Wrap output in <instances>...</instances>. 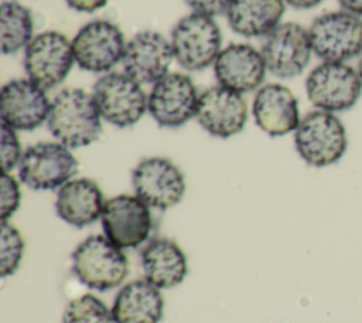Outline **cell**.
Segmentation results:
<instances>
[{
    "instance_id": "obj_1",
    "label": "cell",
    "mask_w": 362,
    "mask_h": 323,
    "mask_svg": "<svg viewBox=\"0 0 362 323\" xmlns=\"http://www.w3.org/2000/svg\"><path fill=\"white\" fill-rule=\"evenodd\" d=\"M47 126L57 142L78 149L99 139L102 116L90 94L79 88H66L51 101Z\"/></svg>"
},
{
    "instance_id": "obj_2",
    "label": "cell",
    "mask_w": 362,
    "mask_h": 323,
    "mask_svg": "<svg viewBox=\"0 0 362 323\" xmlns=\"http://www.w3.org/2000/svg\"><path fill=\"white\" fill-rule=\"evenodd\" d=\"M72 273L89 289L106 292L120 286L129 264L122 248L105 235H90L72 252Z\"/></svg>"
},
{
    "instance_id": "obj_3",
    "label": "cell",
    "mask_w": 362,
    "mask_h": 323,
    "mask_svg": "<svg viewBox=\"0 0 362 323\" xmlns=\"http://www.w3.org/2000/svg\"><path fill=\"white\" fill-rule=\"evenodd\" d=\"M294 146L308 166H331L346 152L348 137L345 126L332 112L311 110L301 118L294 130Z\"/></svg>"
},
{
    "instance_id": "obj_4",
    "label": "cell",
    "mask_w": 362,
    "mask_h": 323,
    "mask_svg": "<svg viewBox=\"0 0 362 323\" xmlns=\"http://www.w3.org/2000/svg\"><path fill=\"white\" fill-rule=\"evenodd\" d=\"M313 52L327 62H346L362 54V18L345 10L328 11L308 27Z\"/></svg>"
},
{
    "instance_id": "obj_5",
    "label": "cell",
    "mask_w": 362,
    "mask_h": 323,
    "mask_svg": "<svg viewBox=\"0 0 362 323\" xmlns=\"http://www.w3.org/2000/svg\"><path fill=\"white\" fill-rule=\"evenodd\" d=\"M171 47L177 62L188 71H201L215 62L222 34L214 17L191 13L182 17L171 31Z\"/></svg>"
},
{
    "instance_id": "obj_6",
    "label": "cell",
    "mask_w": 362,
    "mask_h": 323,
    "mask_svg": "<svg viewBox=\"0 0 362 323\" xmlns=\"http://www.w3.org/2000/svg\"><path fill=\"white\" fill-rule=\"evenodd\" d=\"M92 96L102 119L117 128L136 125L148 108L141 84L124 72H106L93 85Z\"/></svg>"
},
{
    "instance_id": "obj_7",
    "label": "cell",
    "mask_w": 362,
    "mask_h": 323,
    "mask_svg": "<svg viewBox=\"0 0 362 323\" xmlns=\"http://www.w3.org/2000/svg\"><path fill=\"white\" fill-rule=\"evenodd\" d=\"M20 180L33 190H57L72 180L79 163L59 142H38L27 147L18 163Z\"/></svg>"
},
{
    "instance_id": "obj_8",
    "label": "cell",
    "mask_w": 362,
    "mask_h": 323,
    "mask_svg": "<svg viewBox=\"0 0 362 323\" xmlns=\"http://www.w3.org/2000/svg\"><path fill=\"white\" fill-rule=\"evenodd\" d=\"M310 102L321 110L342 112L351 109L362 94V79L355 68L345 62H321L305 78Z\"/></svg>"
},
{
    "instance_id": "obj_9",
    "label": "cell",
    "mask_w": 362,
    "mask_h": 323,
    "mask_svg": "<svg viewBox=\"0 0 362 323\" xmlns=\"http://www.w3.org/2000/svg\"><path fill=\"white\" fill-rule=\"evenodd\" d=\"M74 62L72 40L59 31L40 33L24 48L25 74L44 89L59 85L71 72Z\"/></svg>"
},
{
    "instance_id": "obj_10",
    "label": "cell",
    "mask_w": 362,
    "mask_h": 323,
    "mask_svg": "<svg viewBox=\"0 0 362 323\" xmlns=\"http://www.w3.org/2000/svg\"><path fill=\"white\" fill-rule=\"evenodd\" d=\"M127 41L122 30L107 20H92L72 38L75 62L89 72H110L123 61Z\"/></svg>"
},
{
    "instance_id": "obj_11",
    "label": "cell",
    "mask_w": 362,
    "mask_h": 323,
    "mask_svg": "<svg viewBox=\"0 0 362 323\" xmlns=\"http://www.w3.org/2000/svg\"><path fill=\"white\" fill-rule=\"evenodd\" d=\"M313 54L308 30L298 23L279 24L264 37L262 55L266 68L277 78L290 79L303 74Z\"/></svg>"
},
{
    "instance_id": "obj_12",
    "label": "cell",
    "mask_w": 362,
    "mask_h": 323,
    "mask_svg": "<svg viewBox=\"0 0 362 323\" xmlns=\"http://www.w3.org/2000/svg\"><path fill=\"white\" fill-rule=\"evenodd\" d=\"M134 194L150 208L167 210L178 204L185 193L182 171L165 157H147L132 171Z\"/></svg>"
},
{
    "instance_id": "obj_13",
    "label": "cell",
    "mask_w": 362,
    "mask_h": 323,
    "mask_svg": "<svg viewBox=\"0 0 362 323\" xmlns=\"http://www.w3.org/2000/svg\"><path fill=\"white\" fill-rule=\"evenodd\" d=\"M199 94L192 79L180 72H168L153 84L148 94V113L161 128H180L197 113Z\"/></svg>"
},
{
    "instance_id": "obj_14",
    "label": "cell",
    "mask_w": 362,
    "mask_h": 323,
    "mask_svg": "<svg viewBox=\"0 0 362 323\" xmlns=\"http://www.w3.org/2000/svg\"><path fill=\"white\" fill-rule=\"evenodd\" d=\"M100 220L105 237L119 248H136L144 244L153 228L150 207L130 194L109 198Z\"/></svg>"
},
{
    "instance_id": "obj_15",
    "label": "cell",
    "mask_w": 362,
    "mask_h": 323,
    "mask_svg": "<svg viewBox=\"0 0 362 323\" xmlns=\"http://www.w3.org/2000/svg\"><path fill=\"white\" fill-rule=\"evenodd\" d=\"M51 101L44 88L28 78L11 79L0 92L1 123L14 130H34L47 122Z\"/></svg>"
},
{
    "instance_id": "obj_16",
    "label": "cell",
    "mask_w": 362,
    "mask_h": 323,
    "mask_svg": "<svg viewBox=\"0 0 362 323\" xmlns=\"http://www.w3.org/2000/svg\"><path fill=\"white\" fill-rule=\"evenodd\" d=\"M195 118L209 135L228 139L245 128L247 105L242 94L216 85L199 94Z\"/></svg>"
},
{
    "instance_id": "obj_17",
    "label": "cell",
    "mask_w": 362,
    "mask_h": 323,
    "mask_svg": "<svg viewBox=\"0 0 362 323\" xmlns=\"http://www.w3.org/2000/svg\"><path fill=\"white\" fill-rule=\"evenodd\" d=\"M174 60L171 41L157 31H140L127 44L123 69L139 84H156L168 74Z\"/></svg>"
},
{
    "instance_id": "obj_18",
    "label": "cell",
    "mask_w": 362,
    "mask_h": 323,
    "mask_svg": "<svg viewBox=\"0 0 362 323\" xmlns=\"http://www.w3.org/2000/svg\"><path fill=\"white\" fill-rule=\"evenodd\" d=\"M266 71L262 51L245 42L229 44L214 62V74L218 84L239 94L259 89L264 81Z\"/></svg>"
},
{
    "instance_id": "obj_19",
    "label": "cell",
    "mask_w": 362,
    "mask_h": 323,
    "mask_svg": "<svg viewBox=\"0 0 362 323\" xmlns=\"http://www.w3.org/2000/svg\"><path fill=\"white\" fill-rule=\"evenodd\" d=\"M252 113L256 125L270 136L294 132L301 120L298 101L281 84H266L255 95Z\"/></svg>"
},
{
    "instance_id": "obj_20",
    "label": "cell",
    "mask_w": 362,
    "mask_h": 323,
    "mask_svg": "<svg viewBox=\"0 0 362 323\" xmlns=\"http://www.w3.org/2000/svg\"><path fill=\"white\" fill-rule=\"evenodd\" d=\"M105 196L96 181L72 178L58 188L55 210L58 217L78 228L93 224L102 217Z\"/></svg>"
},
{
    "instance_id": "obj_21",
    "label": "cell",
    "mask_w": 362,
    "mask_h": 323,
    "mask_svg": "<svg viewBox=\"0 0 362 323\" xmlns=\"http://www.w3.org/2000/svg\"><path fill=\"white\" fill-rule=\"evenodd\" d=\"M110 310L115 323H158L164 299L160 289L147 279H136L117 292Z\"/></svg>"
},
{
    "instance_id": "obj_22",
    "label": "cell",
    "mask_w": 362,
    "mask_h": 323,
    "mask_svg": "<svg viewBox=\"0 0 362 323\" xmlns=\"http://www.w3.org/2000/svg\"><path fill=\"white\" fill-rule=\"evenodd\" d=\"M144 278L158 289L180 285L187 272V256L178 244L168 238L151 239L140 254Z\"/></svg>"
},
{
    "instance_id": "obj_23",
    "label": "cell",
    "mask_w": 362,
    "mask_h": 323,
    "mask_svg": "<svg viewBox=\"0 0 362 323\" xmlns=\"http://www.w3.org/2000/svg\"><path fill=\"white\" fill-rule=\"evenodd\" d=\"M284 10V0H230L225 14L236 34L266 37L280 24Z\"/></svg>"
},
{
    "instance_id": "obj_24",
    "label": "cell",
    "mask_w": 362,
    "mask_h": 323,
    "mask_svg": "<svg viewBox=\"0 0 362 323\" xmlns=\"http://www.w3.org/2000/svg\"><path fill=\"white\" fill-rule=\"evenodd\" d=\"M1 54L13 55L25 48L34 38V21L30 8L8 0L0 6Z\"/></svg>"
},
{
    "instance_id": "obj_25",
    "label": "cell",
    "mask_w": 362,
    "mask_h": 323,
    "mask_svg": "<svg viewBox=\"0 0 362 323\" xmlns=\"http://www.w3.org/2000/svg\"><path fill=\"white\" fill-rule=\"evenodd\" d=\"M62 323H115L112 310L95 295L85 293L65 307Z\"/></svg>"
},
{
    "instance_id": "obj_26",
    "label": "cell",
    "mask_w": 362,
    "mask_h": 323,
    "mask_svg": "<svg viewBox=\"0 0 362 323\" xmlns=\"http://www.w3.org/2000/svg\"><path fill=\"white\" fill-rule=\"evenodd\" d=\"M24 238L21 232L8 221H1L0 235V275L7 278L13 275L24 255Z\"/></svg>"
},
{
    "instance_id": "obj_27",
    "label": "cell",
    "mask_w": 362,
    "mask_h": 323,
    "mask_svg": "<svg viewBox=\"0 0 362 323\" xmlns=\"http://www.w3.org/2000/svg\"><path fill=\"white\" fill-rule=\"evenodd\" d=\"M1 169L3 173L11 171L16 166H18L21 156L24 152H21V146L18 142V136L16 130L4 123H1Z\"/></svg>"
},
{
    "instance_id": "obj_28",
    "label": "cell",
    "mask_w": 362,
    "mask_h": 323,
    "mask_svg": "<svg viewBox=\"0 0 362 323\" xmlns=\"http://www.w3.org/2000/svg\"><path fill=\"white\" fill-rule=\"evenodd\" d=\"M21 201V190L18 181L10 174H1V200H0V218L1 221H8V218L16 212Z\"/></svg>"
},
{
    "instance_id": "obj_29",
    "label": "cell",
    "mask_w": 362,
    "mask_h": 323,
    "mask_svg": "<svg viewBox=\"0 0 362 323\" xmlns=\"http://www.w3.org/2000/svg\"><path fill=\"white\" fill-rule=\"evenodd\" d=\"M192 13L205 14L209 17L226 13L230 0H184Z\"/></svg>"
},
{
    "instance_id": "obj_30",
    "label": "cell",
    "mask_w": 362,
    "mask_h": 323,
    "mask_svg": "<svg viewBox=\"0 0 362 323\" xmlns=\"http://www.w3.org/2000/svg\"><path fill=\"white\" fill-rule=\"evenodd\" d=\"M68 7L81 13H93L106 6L107 0H65Z\"/></svg>"
},
{
    "instance_id": "obj_31",
    "label": "cell",
    "mask_w": 362,
    "mask_h": 323,
    "mask_svg": "<svg viewBox=\"0 0 362 323\" xmlns=\"http://www.w3.org/2000/svg\"><path fill=\"white\" fill-rule=\"evenodd\" d=\"M342 10L356 16H362V0H338Z\"/></svg>"
},
{
    "instance_id": "obj_32",
    "label": "cell",
    "mask_w": 362,
    "mask_h": 323,
    "mask_svg": "<svg viewBox=\"0 0 362 323\" xmlns=\"http://www.w3.org/2000/svg\"><path fill=\"white\" fill-rule=\"evenodd\" d=\"M322 0H284L286 4L297 8V10H310L318 6Z\"/></svg>"
},
{
    "instance_id": "obj_33",
    "label": "cell",
    "mask_w": 362,
    "mask_h": 323,
    "mask_svg": "<svg viewBox=\"0 0 362 323\" xmlns=\"http://www.w3.org/2000/svg\"><path fill=\"white\" fill-rule=\"evenodd\" d=\"M356 71H358V74H359V76H361V79H362V55H361V58H359V62H358V68H356Z\"/></svg>"
}]
</instances>
